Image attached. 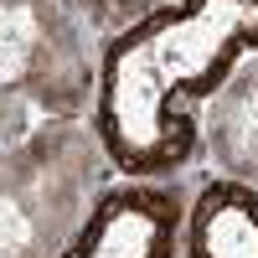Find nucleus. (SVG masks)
<instances>
[{"instance_id":"1","label":"nucleus","mask_w":258,"mask_h":258,"mask_svg":"<svg viewBox=\"0 0 258 258\" xmlns=\"http://www.w3.org/2000/svg\"><path fill=\"white\" fill-rule=\"evenodd\" d=\"M258 41V0H186L155 11L103 62L98 124L119 165L160 170L186 155L191 103Z\"/></svg>"},{"instance_id":"2","label":"nucleus","mask_w":258,"mask_h":258,"mask_svg":"<svg viewBox=\"0 0 258 258\" xmlns=\"http://www.w3.org/2000/svg\"><path fill=\"white\" fill-rule=\"evenodd\" d=\"M191 258H258V197L243 186L202 191L191 217Z\"/></svg>"},{"instance_id":"3","label":"nucleus","mask_w":258,"mask_h":258,"mask_svg":"<svg viewBox=\"0 0 258 258\" xmlns=\"http://www.w3.org/2000/svg\"><path fill=\"white\" fill-rule=\"evenodd\" d=\"M165 248V202L155 197H119L83 238L73 258H160Z\"/></svg>"},{"instance_id":"4","label":"nucleus","mask_w":258,"mask_h":258,"mask_svg":"<svg viewBox=\"0 0 258 258\" xmlns=\"http://www.w3.org/2000/svg\"><path fill=\"white\" fill-rule=\"evenodd\" d=\"M243 88H248V93L227 109L222 140H227V155H232V160L258 165V83H243Z\"/></svg>"}]
</instances>
